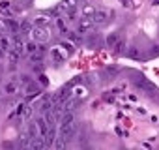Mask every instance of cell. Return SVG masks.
Returning <instances> with one entry per match:
<instances>
[{
	"label": "cell",
	"mask_w": 159,
	"mask_h": 150,
	"mask_svg": "<svg viewBox=\"0 0 159 150\" xmlns=\"http://www.w3.org/2000/svg\"><path fill=\"white\" fill-rule=\"evenodd\" d=\"M23 111H25V103H19V105H17V109H15V115H17V116H21V115H23Z\"/></svg>",
	"instance_id": "obj_28"
},
{
	"label": "cell",
	"mask_w": 159,
	"mask_h": 150,
	"mask_svg": "<svg viewBox=\"0 0 159 150\" xmlns=\"http://www.w3.org/2000/svg\"><path fill=\"white\" fill-rule=\"evenodd\" d=\"M52 144H54V148H64V146H66V141L58 135V137L54 139V143H52Z\"/></svg>",
	"instance_id": "obj_26"
},
{
	"label": "cell",
	"mask_w": 159,
	"mask_h": 150,
	"mask_svg": "<svg viewBox=\"0 0 159 150\" xmlns=\"http://www.w3.org/2000/svg\"><path fill=\"white\" fill-rule=\"evenodd\" d=\"M49 21H51V19H49L47 15H38V17H34L32 25H34V26H47Z\"/></svg>",
	"instance_id": "obj_12"
},
{
	"label": "cell",
	"mask_w": 159,
	"mask_h": 150,
	"mask_svg": "<svg viewBox=\"0 0 159 150\" xmlns=\"http://www.w3.org/2000/svg\"><path fill=\"white\" fill-rule=\"evenodd\" d=\"M2 54H4V51H2V49H0V56H2Z\"/></svg>",
	"instance_id": "obj_34"
},
{
	"label": "cell",
	"mask_w": 159,
	"mask_h": 150,
	"mask_svg": "<svg viewBox=\"0 0 159 150\" xmlns=\"http://www.w3.org/2000/svg\"><path fill=\"white\" fill-rule=\"evenodd\" d=\"M94 28H96V23H94L92 17H88V15H84V17H81V19L77 21V32L81 34V36H84V34H92Z\"/></svg>",
	"instance_id": "obj_1"
},
{
	"label": "cell",
	"mask_w": 159,
	"mask_h": 150,
	"mask_svg": "<svg viewBox=\"0 0 159 150\" xmlns=\"http://www.w3.org/2000/svg\"><path fill=\"white\" fill-rule=\"evenodd\" d=\"M0 8H2V10H8V8H10V0H2V2H0Z\"/></svg>",
	"instance_id": "obj_29"
},
{
	"label": "cell",
	"mask_w": 159,
	"mask_h": 150,
	"mask_svg": "<svg viewBox=\"0 0 159 150\" xmlns=\"http://www.w3.org/2000/svg\"><path fill=\"white\" fill-rule=\"evenodd\" d=\"M66 12H67V21H69V23L77 21V6H75V8H69V10H66Z\"/></svg>",
	"instance_id": "obj_20"
},
{
	"label": "cell",
	"mask_w": 159,
	"mask_h": 150,
	"mask_svg": "<svg viewBox=\"0 0 159 150\" xmlns=\"http://www.w3.org/2000/svg\"><path fill=\"white\" fill-rule=\"evenodd\" d=\"M127 56L129 58H140V49L139 47H129V51H127Z\"/></svg>",
	"instance_id": "obj_18"
},
{
	"label": "cell",
	"mask_w": 159,
	"mask_h": 150,
	"mask_svg": "<svg viewBox=\"0 0 159 150\" xmlns=\"http://www.w3.org/2000/svg\"><path fill=\"white\" fill-rule=\"evenodd\" d=\"M152 2H153V6H159V0H152Z\"/></svg>",
	"instance_id": "obj_32"
},
{
	"label": "cell",
	"mask_w": 159,
	"mask_h": 150,
	"mask_svg": "<svg viewBox=\"0 0 159 150\" xmlns=\"http://www.w3.org/2000/svg\"><path fill=\"white\" fill-rule=\"evenodd\" d=\"M69 41H71V43H81V41H83V36L79 34V32H77V34L71 32V34H69Z\"/></svg>",
	"instance_id": "obj_23"
},
{
	"label": "cell",
	"mask_w": 159,
	"mask_h": 150,
	"mask_svg": "<svg viewBox=\"0 0 159 150\" xmlns=\"http://www.w3.org/2000/svg\"><path fill=\"white\" fill-rule=\"evenodd\" d=\"M56 26H58V30H60L62 34H67V32H69V30H67V25H66V21H64L62 17L56 19Z\"/></svg>",
	"instance_id": "obj_17"
},
{
	"label": "cell",
	"mask_w": 159,
	"mask_h": 150,
	"mask_svg": "<svg viewBox=\"0 0 159 150\" xmlns=\"http://www.w3.org/2000/svg\"><path fill=\"white\" fill-rule=\"evenodd\" d=\"M148 56H150V58H155V56H159V43H155V45H153V47L150 49Z\"/></svg>",
	"instance_id": "obj_25"
},
{
	"label": "cell",
	"mask_w": 159,
	"mask_h": 150,
	"mask_svg": "<svg viewBox=\"0 0 159 150\" xmlns=\"http://www.w3.org/2000/svg\"><path fill=\"white\" fill-rule=\"evenodd\" d=\"M94 12H96V10H94L92 6H88V4L83 8V13H84V15H88V17H92V15H94Z\"/></svg>",
	"instance_id": "obj_27"
},
{
	"label": "cell",
	"mask_w": 159,
	"mask_h": 150,
	"mask_svg": "<svg viewBox=\"0 0 159 150\" xmlns=\"http://www.w3.org/2000/svg\"><path fill=\"white\" fill-rule=\"evenodd\" d=\"M124 49H125V40H124V38H118V41H116V45H114V51H116V53H124Z\"/></svg>",
	"instance_id": "obj_21"
},
{
	"label": "cell",
	"mask_w": 159,
	"mask_h": 150,
	"mask_svg": "<svg viewBox=\"0 0 159 150\" xmlns=\"http://www.w3.org/2000/svg\"><path fill=\"white\" fill-rule=\"evenodd\" d=\"M67 54H69V51H64L62 45H56V47L51 49V58H52L54 62H64V60L67 58Z\"/></svg>",
	"instance_id": "obj_5"
},
{
	"label": "cell",
	"mask_w": 159,
	"mask_h": 150,
	"mask_svg": "<svg viewBox=\"0 0 159 150\" xmlns=\"http://www.w3.org/2000/svg\"><path fill=\"white\" fill-rule=\"evenodd\" d=\"M105 101H107V103H112V101H114V96H112V94L105 96Z\"/></svg>",
	"instance_id": "obj_30"
},
{
	"label": "cell",
	"mask_w": 159,
	"mask_h": 150,
	"mask_svg": "<svg viewBox=\"0 0 159 150\" xmlns=\"http://www.w3.org/2000/svg\"><path fill=\"white\" fill-rule=\"evenodd\" d=\"M25 94H26L28 100H34V98H38V96L41 94V88H39L38 83L28 81V83H25Z\"/></svg>",
	"instance_id": "obj_3"
},
{
	"label": "cell",
	"mask_w": 159,
	"mask_h": 150,
	"mask_svg": "<svg viewBox=\"0 0 159 150\" xmlns=\"http://www.w3.org/2000/svg\"><path fill=\"white\" fill-rule=\"evenodd\" d=\"M28 144H30V137H28V133H26V135H25V133L19 135V146H28Z\"/></svg>",
	"instance_id": "obj_22"
},
{
	"label": "cell",
	"mask_w": 159,
	"mask_h": 150,
	"mask_svg": "<svg viewBox=\"0 0 159 150\" xmlns=\"http://www.w3.org/2000/svg\"><path fill=\"white\" fill-rule=\"evenodd\" d=\"M92 21H94L96 25H103V23H107V13H105V12H94Z\"/></svg>",
	"instance_id": "obj_11"
},
{
	"label": "cell",
	"mask_w": 159,
	"mask_h": 150,
	"mask_svg": "<svg viewBox=\"0 0 159 150\" xmlns=\"http://www.w3.org/2000/svg\"><path fill=\"white\" fill-rule=\"evenodd\" d=\"M32 36L38 43H47L51 38V32L47 30V26H32Z\"/></svg>",
	"instance_id": "obj_2"
},
{
	"label": "cell",
	"mask_w": 159,
	"mask_h": 150,
	"mask_svg": "<svg viewBox=\"0 0 159 150\" xmlns=\"http://www.w3.org/2000/svg\"><path fill=\"white\" fill-rule=\"evenodd\" d=\"M23 49H25V53H26V54H32V53L39 51V47H38V41H36V40H34V41H26Z\"/></svg>",
	"instance_id": "obj_13"
},
{
	"label": "cell",
	"mask_w": 159,
	"mask_h": 150,
	"mask_svg": "<svg viewBox=\"0 0 159 150\" xmlns=\"http://www.w3.org/2000/svg\"><path fill=\"white\" fill-rule=\"evenodd\" d=\"M118 38H120V36H118L116 32H111V34L105 38V45H107V47H114L116 41H118Z\"/></svg>",
	"instance_id": "obj_15"
},
{
	"label": "cell",
	"mask_w": 159,
	"mask_h": 150,
	"mask_svg": "<svg viewBox=\"0 0 159 150\" xmlns=\"http://www.w3.org/2000/svg\"><path fill=\"white\" fill-rule=\"evenodd\" d=\"M2 92H4V94H8V96H13V94H17V92H19V83H17V79H11V81L4 83V87H2Z\"/></svg>",
	"instance_id": "obj_6"
},
{
	"label": "cell",
	"mask_w": 159,
	"mask_h": 150,
	"mask_svg": "<svg viewBox=\"0 0 159 150\" xmlns=\"http://www.w3.org/2000/svg\"><path fill=\"white\" fill-rule=\"evenodd\" d=\"M38 85H39V87H49V79H47V75H45V73H41V71L38 73Z\"/></svg>",
	"instance_id": "obj_19"
},
{
	"label": "cell",
	"mask_w": 159,
	"mask_h": 150,
	"mask_svg": "<svg viewBox=\"0 0 159 150\" xmlns=\"http://www.w3.org/2000/svg\"><path fill=\"white\" fill-rule=\"evenodd\" d=\"M155 98H157V101H159V92H157V94H155Z\"/></svg>",
	"instance_id": "obj_33"
},
{
	"label": "cell",
	"mask_w": 159,
	"mask_h": 150,
	"mask_svg": "<svg viewBox=\"0 0 159 150\" xmlns=\"http://www.w3.org/2000/svg\"><path fill=\"white\" fill-rule=\"evenodd\" d=\"M28 56H30V62H41V60H43V54L38 53V51L32 53V54H28Z\"/></svg>",
	"instance_id": "obj_24"
},
{
	"label": "cell",
	"mask_w": 159,
	"mask_h": 150,
	"mask_svg": "<svg viewBox=\"0 0 159 150\" xmlns=\"http://www.w3.org/2000/svg\"><path fill=\"white\" fill-rule=\"evenodd\" d=\"M52 98H43L41 101H39V105H38V109L41 111V115H45V113H49L51 109H52Z\"/></svg>",
	"instance_id": "obj_10"
},
{
	"label": "cell",
	"mask_w": 159,
	"mask_h": 150,
	"mask_svg": "<svg viewBox=\"0 0 159 150\" xmlns=\"http://www.w3.org/2000/svg\"><path fill=\"white\" fill-rule=\"evenodd\" d=\"M75 131H77L75 124H62V126H60V137H62L64 141H71V139L75 137Z\"/></svg>",
	"instance_id": "obj_4"
},
{
	"label": "cell",
	"mask_w": 159,
	"mask_h": 150,
	"mask_svg": "<svg viewBox=\"0 0 159 150\" xmlns=\"http://www.w3.org/2000/svg\"><path fill=\"white\" fill-rule=\"evenodd\" d=\"M116 133H118V135H125V131H124V129H120V128H116Z\"/></svg>",
	"instance_id": "obj_31"
},
{
	"label": "cell",
	"mask_w": 159,
	"mask_h": 150,
	"mask_svg": "<svg viewBox=\"0 0 159 150\" xmlns=\"http://www.w3.org/2000/svg\"><path fill=\"white\" fill-rule=\"evenodd\" d=\"M28 146L34 148V150H43V148H47V141H45L41 135H38V137L30 139V144H28Z\"/></svg>",
	"instance_id": "obj_9"
},
{
	"label": "cell",
	"mask_w": 159,
	"mask_h": 150,
	"mask_svg": "<svg viewBox=\"0 0 159 150\" xmlns=\"http://www.w3.org/2000/svg\"><path fill=\"white\" fill-rule=\"evenodd\" d=\"M0 49H2L4 53H8L11 49V40L8 36H0Z\"/></svg>",
	"instance_id": "obj_14"
},
{
	"label": "cell",
	"mask_w": 159,
	"mask_h": 150,
	"mask_svg": "<svg viewBox=\"0 0 159 150\" xmlns=\"http://www.w3.org/2000/svg\"><path fill=\"white\" fill-rule=\"evenodd\" d=\"M2 23H4V26H6V28H8V30L11 32V34H19V21H17V19L6 17V19H4Z\"/></svg>",
	"instance_id": "obj_7"
},
{
	"label": "cell",
	"mask_w": 159,
	"mask_h": 150,
	"mask_svg": "<svg viewBox=\"0 0 159 150\" xmlns=\"http://www.w3.org/2000/svg\"><path fill=\"white\" fill-rule=\"evenodd\" d=\"M36 124H38V129H39V135L45 139L47 137V131H49V122H47V118H45V115L43 116H39L38 120H36Z\"/></svg>",
	"instance_id": "obj_8"
},
{
	"label": "cell",
	"mask_w": 159,
	"mask_h": 150,
	"mask_svg": "<svg viewBox=\"0 0 159 150\" xmlns=\"http://www.w3.org/2000/svg\"><path fill=\"white\" fill-rule=\"evenodd\" d=\"M38 135H39L38 124H36V122H30V124H28V137H30V139H34V137H38Z\"/></svg>",
	"instance_id": "obj_16"
}]
</instances>
